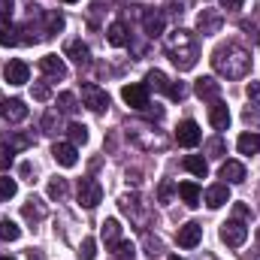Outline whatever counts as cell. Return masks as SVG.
I'll list each match as a JSON object with an SVG mask.
<instances>
[{
  "label": "cell",
  "mask_w": 260,
  "mask_h": 260,
  "mask_svg": "<svg viewBox=\"0 0 260 260\" xmlns=\"http://www.w3.org/2000/svg\"><path fill=\"white\" fill-rule=\"evenodd\" d=\"M12 160H15V148H12L9 142H3V145H0V173H6V170L12 167Z\"/></svg>",
  "instance_id": "cell-31"
},
{
  "label": "cell",
  "mask_w": 260,
  "mask_h": 260,
  "mask_svg": "<svg viewBox=\"0 0 260 260\" xmlns=\"http://www.w3.org/2000/svg\"><path fill=\"white\" fill-rule=\"evenodd\" d=\"M170 260H185V257H170Z\"/></svg>",
  "instance_id": "cell-51"
},
{
  "label": "cell",
  "mask_w": 260,
  "mask_h": 260,
  "mask_svg": "<svg viewBox=\"0 0 260 260\" xmlns=\"http://www.w3.org/2000/svg\"><path fill=\"white\" fill-rule=\"evenodd\" d=\"M236 218H248V209L245 206H236Z\"/></svg>",
  "instance_id": "cell-49"
},
{
  "label": "cell",
  "mask_w": 260,
  "mask_h": 260,
  "mask_svg": "<svg viewBox=\"0 0 260 260\" xmlns=\"http://www.w3.org/2000/svg\"><path fill=\"white\" fill-rule=\"evenodd\" d=\"M203 203H206L209 209H221V206H227V203H230V191H227V185H212V188L203 194Z\"/></svg>",
  "instance_id": "cell-15"
},
{
  "label": "cell",
  "mask_w": 260,
  "mask_h": 260,
  "mask_svg": "<svg viewBox=\"0 0 260 260\" xmlns=\"http://www.w3.org/2000/svg\"><path fill=\"white\" fill-rule=\"evenodd\" d=\"M18 236H21V227H18L15 221H9V218H6V221H0V239H6V242H15Z\"/></svg>",
  "instance_id": "cell-27"
},
{
  "label": "cell",
  "mask_w": 260,
  "mask_h": 260,
  "mask_svg": "<svg viewBox=\"0 0 260 260\" xmlns=\"http://www.w3.org/2000/svg\"><path fill=\"white\" fill-rule=\"evenodd\" d=\"M3 76H6V82L9 85H24L27 82V76H30V70L24 61H9V64L3 67Z\"/></svg>",
  "instance_id": "cell-13"
},
{
  "label": "cell",
  "mask_w": 260,
  "mask_h": 260,
  "mask_svg": "<svg viewBox=\"0 0 260 260\" xmlns=\"http://www.w3.org/2000/svg\"><path fill=\"white\" fill-rule=\"evenodd\" d=\"M200 239H203V227H200L197 221H188V224L179 227V233H176V242H179L182 248H197Z\"/></svg>",
  "instance_id": "cell-8"
},
{
  "label": "cell",
  "mask_w": 260,
  "mask_h": 260,
  "mask_svg": "<svg viewBox=\"0 0 260 260\" xmlns=\"http://www.w3.org/2000/svg\"><path fill=\"white\" fill-rule=\"evenodd\" d=\"M142 27H145L148 37H160V34H164V15L154 12V9H148V12L142 15Z\"/></svg>",
  "instance_id": "cell-19"
},
{
  "label": "cell",
  "mask_w": 260,
  "mask_h": 260,
  "mask_svg": "<svg viewBox=\"0 0 260 260\" xmlns=\"http://www.w3.org/2000/svg\"><path fill=\"white\" fill-rule=\"evenodd\" d=\"M209 124H212L215 130H227L230 127V109H227V103L215 100V103L209 106Z\"/></svg>",
  "instance_id": "cell-10"
},
{
  "label": "cell",
  "mask_w": 260,
  "mask_h": 260,
  "mask_svg": "<svg viewBox=\"0 0 260 260\" xmlns=\"http://www.w3.org/2000/svg\"><path fill=\"white\" fill-rule=\"evenodd\" d=\"M145 248H148V254H151V257H157L164 245H160V239H157V236H145Z\"/></svg>",
  "instance_id": "cell-41"
},
{
  "label": "cell",
  "mask_w": 260,
  "mask_h": 260,
  "mask_svg": "<svg viewBox=\"0 0 260 260\" xmlns=\"http://www.w3.org/2000/svg\"><path fill=\"white\" fill-rule=\"evenodd\" d=\"M9 145H12V148H30V145H34V139H30V136H21V133H15V136L9 139Z\"/></svg>",
  "instance_id": "cell-40"
},
{
  "label": "cell",
  "mask_w": 260,
  "mask_h": 260,
  "mask_svg": "<svg viewBox=\"0 0 260 260\" xmlns=\"http://www.w3.org/2000/svg\"><path fill=\"white\" fill-rule=\"evenodd\" d=\"M221 179H227L230 185H239V182H245V167L239 160H224L221 164Z\"/></svg>",
  "instance_id": "cell-16"
},
{
  "label": "cell",
  "mask_w": 260,
  "mask_h": 260,
  "mask_svg": "<svg viewBox=\"0 0 260 260\" xmlns=\"http://www.w3.org/2000/svg\"><path fill=\"white\" fill-rule=\"evenodd\" d=\"M197 27H200V34H218L221 30V12H215V9H203L200 15H197Z\"/></svg>",
  "instance_id": "cell-11"
},
{
  "label": "cell",
  "mask_w": 260,
  "mask_h": 260,
  "mask_svg": "<svg viewBox=\"0 0 260 260\" xmlns=\"http://www.w3.org/2000/svg\"><path fill=\"white\" fill-rule=\"evenodd\" d=\"M112 248H115V257L118 260H133V254H136V248L130 242H115Z\"/></svg>",
  "instance_id": "cell-36"
},
{
  "label": "cell",
  "mask_w": 260,
  "mask_h": 260,
  "mask_svg": "<svg viewBox=\"0 0 260 260\" xmlns=\"http://www.w3.org/2000/svg\"><path fill=\"white\" fill-rule=\"evenodd\" d=\"M3 118L12 121V124H18V121L27 118V106H24L21 100H6V103H3Z\"/></svg>",
  "instance_id": "cell-17"
},
{
  "label": "cell",
  "mask_w": 260,
  "mask_h": 260,
  "mask_svg": "<svg viewBox=\"0 0 260 260\" xmlns=\"http://www.w3.org/2000/svg\"><path fill=\"white\" fill-rule=\"evenodd\" d=\"M52 97V91L46 88V85H34V100H40V103H46Z\"/></svg>",
  "instance_id": "cell-44"
},
{
  "label": "cell",
  "mask_w": 260,
  "mask_h": 260,
  "mask_svg": "<svg viewBox=\"0 0 260 260\" xmlns=\"http://www.w3.org/2000/svg\"><path fill=\"white\" fill-rule=\"evenodd\" d=\"M64 3H79V0H64Z\"/></svg>",
  "instance_id": "cell-50"
},
{
  "label": "cell",
  "mask_w": 260,
  "mask_h": 260,
  "mask_svg": "<svg viewBox=\"0 0 260 260\" xmlns=\"http://www.w3.org/2000/svg\"><path fill=\"white\" fill-rule=\"evenodd\" d=\"M58 109H61V112H76V109H79V106H76V97H73L70 91L58 94Z\"/></svg>",
  "instance_id": "cell-35"
},
{
  "label": "cell",
  "mask_w": 260,
  "mask_h": 260,
  "mask_svg": "<svg viewBox=\"0 0 260 260\" xmlns=\"http://www.w3.org/2000/svg\"><path fill=\"white\" fill-rule=\"evenodd\" d=\"M257 239H260V233H257Z\"/></svg>",
  "instance_id": "cell-53"
},
{
  "label": "cell",
  "mask_w": 260,
  "mask_h": 260,
  "mask_svg": "<svg viewBox=\"0 0 260 260\" xmlns=\"http://www.w3.org/2000/svg\"><path fill=\"white\" fill-rule=\"evenodd\" d=\"M221 6L227 12H236V9H242V0H221Z\"/></svg>",
  "instance_id": "cell-45"
},
{
  "label": "cell",
  "mask_w": 260,
  "mask_h": 260,
  "mask_svg": "<svg viewBox=\"0 0 260 260\" xmlns=\"http://www.w3.org/2000/svg\"><path fill=\"white\" fill-rule=\"evenodd\" d=\"M179 197H182V203L191 206V209L200 206V200H203V194H200V188H197L194 182H182V185H179Z\"/></svg>",
  "instance_id": "cell-24"
},
{
  "label": "cell",
  "mask_w": 260,
  "mask_h": 260,
  "mask_svg": "<svg viewBox=\"0 0 260 260\" xmlns=\"http://www.w3.org/2000/svg\"><path fill=\"white\" fill-rule=\"evenodd\" d=\"M82 100H85V106H88L91 112H97V115L109 109V94H106L100 85H94V82L82 85Z\"/></svg>",
  "instance_id": "cell-3"
},
{
  "label": "cell",
  "mask_w": 260,
  "mask_h": 260,
  "mask_svg": "<svg viewBox=\"0 0 260 260\" xmlns=\"http://www.w3.org/2000/svg\"><path fill=\"white\" fill-rule=\"evenodd\" d=\"M27 260H43V251H37V248H30V251H27Z\"/></svg>",
  "instance_id": "cell-48"
},
{
  "label": "cell",
  "mask_w": 260,
  "mask_h": 260,
  "mask_svg": "<svg viewBox=\"0 0 260 260\" xmlns=\"http://www.w3.org/2000/svg\"><path fill=\"white\" fill-rule=\"evenodd\" d=\"M79 203L85 209H94L103 203V188L94 182V179H79Z\"/></svg>",
  "instance_id": "cell-6"
},
{
  "label": "cell",
  "mask_w": 260,
  "mask_h": 260,
  "mask_svg": "<svg viewBox=\"0 0 260 260\" xmlns=\"http://www.w3.org/2000/svg\"><path fill=\"white\" fill-rule=\"evenodd\" d=\"M0 260H15V257H0Z\"/></svg>",
  "instance_id": "cell-52"
},
{
  "label": "cell",
  "mask_w": 260,
  "mask_h": 260,
  "mask_svg": "<svg viewBox=\"0 0 260 260\" xmlns=\"http://www.w3.org/2000/svg\"><path fill=\"white\" fill-rule=\"evenodd\" d=\"M106 40H109V46H115V49L127 46L130 34H127V27H124V21H112L109 30H106Z\"/></svg>",
  "instance_id": "cell-18"
},
{
  "label": "cell",
  "mask_w": 260,
  "mask_h": 260,
  "mask_svg": "<svg viewBox=\"0 0 260 260\" xmlns=\"http://www.w3.org/2000/svg\"><path fill=\"white\" fill-rule=\"evenodd\" d=\"M15 194H18V185H15V179H6V176H0V200H12Z\"/></svg>",
  "instance_id": "cell-32"
},
{
  "label": "cell",
  "mask_w": 260,
  "mask_h": 260,
  "mask_svg": "<svg viewBox=\"0 0 260 260\" xmlns=\"http://www.w3.org/2000/svg\"><path fill=\"white\" fill-rule=\"evenodd\" d=\"M206 151H209V157H224L227 145H224V139H221V136H215V139H209V142H206Z\"/></svg>",
  "instance_id": "cell-34"
},
{
  "label": "cell",
  "mask_w": 260,
  "mask_h": 260,
  "mask_svg": "<svg viewBox=\"0 0 260 260\" xmlns=\"http://www.w3.org/2000/svg\"><path fill=\"white\" fill-rule=\"evenodd\" d=\"M64 194H67V182L64 179H52V182H49V197H52V200H61Z\"/></svg>",
  "instance_id": "cell-37"
},
{
  "label": "cell",
  "mask_w": 260,
  "mask_h": 260,
  "mask_svg": "<svg viewBox=\"0 0 260 260\" xmlns=\"http://www.w3.org/2000/svg\"><path fill=\"white\" fill-rule=\"evenodd\" d=\"M0 15H12V0H0Z\"/></svg>",
  "instance_id": "cell-47"
},
{
  "label": "cell",
  "mask_w": 260,
  "mask_h": 260,
  "mask_svg": "<svg viewBox=\"0 0 260 260\" xmlns=\"http://www.w3.org/2000/svg\"><path fill=\"white\" fill-rule=\"evenodd\" d=\"M121 100L127 103L130 109H148V85L142 82H133L121 88Z\"/></svg>",
  "instance_id": "cell-5"
},
{
  "label": "cell",
  "mask_w": 260,
  "mask_h": 260,
  "mask_svg": "<svg viewBox=\"0 0 260 260\" xmlns=\"http://www.w3.org/2000/svg\"><path fill=\"white\" fill-rule=\"evenodd\" d=\"M236 148H239V154H257L260 151V133H242L236 139Z\"/></svg>",
  "instance_id": "cell-22"
},
{
  "label": "cell",
  "mask_w": 260,
  "mask_h": 260,
  "mask_svg": "<svg viewBox=\"0 0 260 260\" xmlns=\"http://www.w3.org/2000/svg\"><path fill=\"white\" fill-rule=\"evenodd\" d=\"M200 139H203V133H200V124L197 121H182L179 127H176V142L179 145H185V148H194V145H200Z\"/></svg>",
  "instance_id": "cell-7"
},
{
  "label": "cell",
  "mask_w": 260,
  "mask_h": 260,
  "mask_svg": "<svg viewBox=\"0 0 260 260\" xmlns=\"http://www.w3.org/2000/svg\"><path fill=\"white\" fill-rule=\"evenodd\" d=\"M103 239H106L109 248H112L115 242H121V221H118V218H106V221H103Z\"/></svg>",
  "instance_id": "cell-21"
},
{
  "label": "cell",
  "mask_w": 260,
  "mask_h": 260,
  "mask_svg": "<svg viewBox=\"0 0 260 260\" xmlns=\"http://www.w3.org/2000/svg\"><path fill=\"white\" fill-rule=\"evenodd\" d=\"M212 67H215V73H221L227 79H245L251 70V55L239 43H221L212 52Z\"/></svg>",
  "instance_id": "cell-1"
},
{
  "label": "cell",
  "mask_w": 260,
  "mask_h": 260,
  "mask_svg": "<svg viewBox=\"0 0 260 260\" xmlns=\"http://www.w3.org/2000/svg\"><path fill=\"white\" fill-rule=\"evenodd\" d=\"M242 118H245V124H251V127H260V112H257V109H251V106H248V109L242 112Z\"/></svg>",
  "instance_id": "cell-42"
},
{
  "label": "cell",
  "mask_w": 260,
  "mask_h": 260,
  "mask_svg": "<svg viewBox=\"0 0 260 260\" xmlns=\"http://www.w3.org/2000/svg\"><path fill=\"white\" fill-rule=\"evenodd\" d=\"M194 91H197V97L200 100H218V94H221V82H215L212 76H203V79H197V85H194Z\"/></svg>",
  "instance_id": "cell-12"
},
{
  "label": "cell",
  "mask_w": 260,
  "mask_h": 260,
  "mask_svg": "<svg viewBox=\"0 0 260 260\" xmlns=\"http://www.w3.org/2000/svg\"><path fill=\"white\" fill-rule=\"evenodd\" d=\"M79 257L82 260H94L97 257V242L88 236V239H82V245H79Z\"/></svg>",
  "instance_id": "cell-33"
},
{
  "label": "cell",
  "mask_w": 260,
  "mask_h": 260,
  "mask_svg": "<svg viewBox=\"0 0 260 260\" xmlns=\"http://www.w3.org/2000/svg\"><path fill=\"white\" fill-rule=\"evenodd\" d=\"M43 130H46V133H55V130H58V112H55V109H49V112L43 115Z\"/></svg>",
  "instance_id": "cell-38"
},
{
  "label": "cell",
  "mask_w": 260,
  "mask_h": 260,
  "mask_svg": "<svg viewBox=\"0 0 260 260\" xmlns=\"http://www.w3.org/2000/svg\"><path fill=\"white\" fill-rule=\"evenodd\" d=\"M40 70H43L49 79H67V64L58 58V55H46V58H40Z\"/></svg>",
  "instance_id": "cell-14"
},
{
  "label": "cell",
  "mask_w": 260,
  "mask_h": 260,
  "mask_svg": "<svg viewBox=\"0 0 260 260\" xmlns=\"http://www.w3.org/2000/svg\"><path fill=\"white\" fill-rule=\"evenodd\" d=\"M67 58L70 61H76V64H88V46L82 43V40H70L67 43Z\"/></svg>",
  "instance_id": "cell-23"
},
{
  "label": "cell",
  "mask_w": 260,
  "mask_h": 260,
  "mask_svg": "<svg viewBox=\"0 0 260 260\" xmlns=\"http://www.w3.org/2000/svg\"><path fill=\"white\" fill-rule=\"evenodd\" d=\"M245 239H248V227H245L239 218L221 224V242H224L227 248H239V245H245Z\"/></svg>",
  "instance_id": "cell-4"
},
{
  "label": "cell",
  "mask_w": 260,
  "mask_h": 260,
  "mask_svg": "<svg viewBox=\"0 0 260 260\" xmlns=\"http://www.w3.org/2000/svg\"><path fill=\"white\" fill-rule=\"evenodd\" d=\"M15 43H21V40L15 37V27H12V21H6V18L0 15V46H15Z\"/></svg>",
  "instance_id": "cell-26"
},
{
  "label": "cell",
  "mask_w": 260,
  "mask_h": 260,
  "mask_svg": "<svg viewBox=\"0 0 260 260\" xmlns=\"http://www.w3.org/2000/svg\"><path fill=\"white\" fill-rule=\"evenodd\" d=\"M61 30H64V15H58V12H46V37L61 34Z\"/></svg>",
  "instance_id": "cell-29"
},
{
  "label": "cell",
  "mask_w": 260,
  "mask_h": 260,
  "mask_svg": "<svg viewBox=\"0 0 260 260\" xmlns=\"http://www.w3.org/2000/svg\"><path fill=\"white\" fill-rule=\"evenodd\" d=\"M170 197H173V182H164V185H160V200L167 203Z\"/></svg>",
  "instance_id": "cell-46"
},
{
  "label": "cell",
  "mask_w": 260,
  "mask_h": 260,
  "mask_svg": "<svg viewBox=\"0 0 260 260\" xmlns=\"http://www.w3.org/2000/svg\"><path fill=\"white\" fill-rule=\"evenodd\" d=\"M21 215H24L27 221H43V218H46V203H43V200H37V197H30V200L24 203Z\"/></svg>",
  "instance_id": "cell-20"
},
{
  "label": "cell",
  "mask_w": 260,
  "mask_h": 260,
  "mask_svg": "<svg viewBox=\"0 0 260 260\" xmlns=\"http://www.w3.org/2000/svg\"><path fill=\"white\" fill-rule=\"evenodd\" d=\"M185 170L194 173L197 179H206V176H209V164H206L200 154H188V157H185Z\"/></svg>",
  "instance_id": "cell-25"
},
{
  "label": "cell",
  "mask_w": 260,
  "mask_h": 260,
  "mask_svg": "<svg viewBox=\"0 0 260 260\" xmlns=\"http://www.w3.org/2000/svg\"><path fill=\"white\" fill-rule=\"evenodd\" d=\"M167 94H170L173 100H182V97H185V85H182V82H170V88H167Z\"/></svg>",
  "instance_id": "cell-43"
},
{
  "label": "cell",
  "mask_w": 260,
  "mask_h": 260,
  "mask_svg": "<svg viewBox=\"0 0 260 260\" xmlns=\"http://www.w3.org/2000/svg\"><path fill=\"white\" fill-rule=\"evenodd\" d=\"M52 157H55L61 167H67V170L79 164V154H76V145H73V142H55V145H52Z\"/></svg>",
  "instance_id": "cell-9"
},
{
  "label": "cell",
  "mask_w": 260,
  "mask_h": 260,
  "mask_svg": "<svg viewBox=\"0 0 260 260\" xmlns=\"http://www.w3.org/2000/svg\"><path fill=\"white\" fill-rule=\"evenodd\" d=\"M67 136H70V142L79 148V145L88 142V127H85V124H70V127H67Z\"/></svg>",
  "instance_id": "cell-28"
},
{
  "label": "cell",
  "mask_w": 260,
  "mask_h": 260,
  "mask_svg": "<svg viewBox=\"0 0 260 260\" xmlns=\"http://www.w3.org/2000/svg\"><path fill=\"white\" fill-rule=\"evenodd\" d=\"M245 94H248L251 106H260V82H248L245 85Z\"/></svg>",
  "instance_id": "cell-39"
},
{
  "label": "cell",
  "mask_w": 260,
  "mask_h": 260,
  "mask_svg": "<svg viewBox=\"0 0 260 260\" xmlns=\"http://www.w3.org/2000/svg\"><path fill=\"white\" fill-rule=\"evenodd\" d=\"M167 55L170 61L179 67V70H194L197 67V58H200V46H197V37L191 30H182L176 27L170 37H167Z\"/></svg>",
  "instance_id": "cell-2"
},
{
  "label": "cell",
  "mask_w": 260,
  "mask_h": 260,
  "mask_svg": "<svg viewBox=\"0 0 260 260\" xmlns=\"http://www.w3.org/2000/svg\"><path fill=\"white\" fill-rule=\"evenodd\" d=\"M145 82H148V88H154V91H167V88H170V79H167L160 70H151V73L145 76Z\"/></svg>",
  "instance_id": "cell-30"
}]
</instances>
